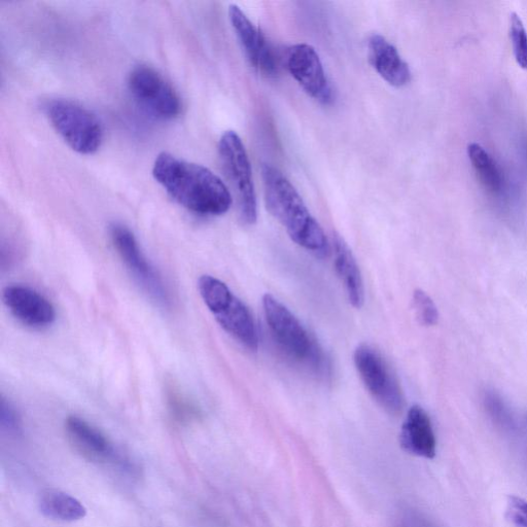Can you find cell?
Returning a JSON list of instances; mask_svg holds the SVG:
<instances>
[{
    "mask_svg": "<svg viewBox=\"0 0 527 527\" xmlns=\"http://www.w3.org/2000/svg\"><path fill=\"white\" fill-rule=\"evenodd\" d=\"M153 175L175 201L199 216H222L232 206V195L224 182L200 164L164 152L155 160Z\"/></svg>",
    "mask_w": 527,
    "mask_h": 527,
    "instance_id": "1",
    "label": "cell"
},
{
    "mask_svg": "<svg viewBox=\"0 0 527 527\" xmlns=\"http://www.w3.org/2000/svg\"><path fill=\"white\" fill-rule=\"evenodd\" d=\"M262 175L268 212L301 248L320 258L328 257L330 244L323 228L286 175L269 164L263 165Z\"/></svg>",
    "mask_w": 527,
    "mask_h": 527,
    "instance_id": "2",
    "label": "cell"
},
{
    "mask_svg": "<svg viewBox=\"0 0 527 527\" xmlns=\"http://www.w3.org/2000/svg\"><path fill=\"white\" fill-rule=\"evenodd\" d=\"M198 290L220 326L243 346L257 351L258 331L247 305L238 299L223 281L214 276H201Z\"/></svg>",
    "mask_w": 527,
    "mask_h": 527,
    "instance_id": "3",
    "label": "cell"
},
{
    "mask_svg": "<svg viewBox=\"0 0 527 527\" xmlns=\"http://www.w3.org/2000/svg\"><path fill=\"white\" fill-rule=\"evenodd\" d=\"M262 304L267 325L280 349L299 364L310 366L315 371L323 370L322 349L296 316L270 294L263 296Z\"/></svg>",
    "mask_w": 527,
    "mask_h": 527,
    "instance_id": "4",
    "label": "cell"
},
{
    "mask_svg": "<svg viewBox=\"0 0 527 527\" xmlns=\"http://www.w3.org/2000/svg\"><path fill=\"white\" fill-rule=\"evenodd\" d=\"M43 109L53 128L75 152L90 155L99 150L103 127L84 105L66 98H52L44 103Z\"/></svg>",
    "mask_w": 527,
    "mask_h": 527,
    "instance_id": "5",
    "label": "cell"
},
{
    "mask_svg": "<svg viewBox=\"0 0 527 527\" xmlns=\"http://www.w3.org/2000/svg\"><path fill=\"white\" fill-rule=\"evenodd\" d=\"M219 155L226 177L236 193L241 221L245 225L256 224L258 204L251 162L235 131H226L222 135Z\"/></svg>",
    "mask_w": 527,
    "mask_h": 527,
    "instance_id": "6",
    "label": "cell"
},
{
    "mask_svg": "<svg viewBox=\"0 0 527 527\" xmlns=\"http://www.w3.org/2000/svg\"><path fill=\"white\" fill-rule=\"evenodd\" d=\"M354 361L367 391L386 412L398 415L403 411L405 398L398 378L379 351L368 344L355 350Z\"/></svg>",
    "mask_w": 527,
    "mask_h": 527,
    "instance_id": "7",
    "label": "cell"
},
{
    "mask_svg": "<svg viewBox=\"0 0 527 527\" xmlns=\"http://www.w3.org/2000/svg\"><path fill=\"white\" fill-rule=\"evenodd\" d=\"M128 88L140 107L158 119L172 120L181 114L178 92L152 66H135L128 77Z\"/></svg>",
    "mask_w": 527,
    "mask_h": 527,
    "instance_id": "8",
    "label": "cell"
},
{
    "mask_svg": "<svg viewBox=\"0 0 527 527\" xmlns=\"http://www.w3.org/2000/svg\"><path fill=\"white\" fill-rule=\"evenodd\" d=\"M111 237L121 259L137 280V283L159 304L169 305V294L164 281L140 249L129 228L115 223L110 228Z\"/></svg>",
    "mask_w": 527,
    "mask_h": 527,
    "instance_id": "9",
    "label": "cell"
},
{
    "mask_svg": "<svg viewBox=\"0 0 527 527\" xmlns=\"http://www.w3.org/2000/svg\"><path fill=\"white\" fill-rule=\"evenodd\" d=\"M229 19L239 44L250 64L263 76L277 72L280 58L260 28L236 5L229 7Z\"/></svg>",
    "mask_w": 527,
    "mask_h": 527,
    "instance_id": "10",
    "label": "cell"
},
{
    "mask_svg": "<svg viewBox=\"0 0 527 527\" xmlns=\"http://www.w3.org/2000/svg\"><path fill=\"white\" fill-rule=\"evenodd\" d=\"M287 64L292 77L310 97L323 104L334 101L333 88L313 47L307 44L293 46L289 50Z\"/></svg>",
    "mask_w": 527,
    "mask_h": 527,
    "instance_id": "11",
    "label": "cell"
},
{
    "mask_svg": "<svg viewBox=\"0 0 527 527\" xmlns=\"http://www.w3.org/2000/svg\"><path fill=\"white\" fill-rule=\"evenodd\" d=\"M3 301L15 318L29 327L46 328L56 320V311L52 303L28 287H7L3 292Z\"/></svg>",
    "mask_w": 527,
    "mask_h": 527,
    "instance_id": "12",
    "label": "cell"
},
{
    "mask_svg": "<svg viewBox=\"0 0 527 527\" xmlns=\"http://www.w3.org/2000/svg\"><path fill=\"white\" fill-rule=\"evenodd\" d=\"M65 428L70 440L84 459L96 464L114 466L122 449L115 447L98 429L78 416H69Z\"/></svg>",
    "mask_w": 527,
    "mask_h": 527,
    "instance_id": "13",
    "label": "cell"
},
{
    "mask_svg": "<svg viewBox=\"0 0 527 527\" xmlns=\"http://www.w3.org/2000/svg\"><path fill=\"white\" fill-rule=\"evenodd\" d=\"M400 444L406 452L418 458H435L437 440L431 418L423 407L414 405L409 409L401 429Z\"/></svg>",
    "mask_w": 527,
    "mask_h": 527,
    "instance_id": "14",
    "label": "cell"
},
{
    "mask_svg": "<svg viewBox=\"0 0 527 527\" xmlns=\"http://www.w3.org/2000/svg\"><path fill=\"white\" fill-rule=\"evenodd\" d=\"M369 60L378 75L390 85L401 88L411 81L409 65L397 48L380 34H373L368 42Z\"/></svg>",
    "mask_w": 527,
    "mask_h": 527,
    "instance_id": "15",
    "label": "cell"
},
{
    "mask_svg": "<svg viewBox=\"0 0 527 527\" xmlns=\"http://www.w3.org/2000/svg\"><path fill=\"white\" fill-rule=\"evenodd\" d=\"M335 269L342 281L349 303L361 309L365 303V288L358 262L343 237L333 234Z\"/></svg>",
    "mask_w": 527,
    "mask_h": 527,
    "instance_id": "16",
    "label": "cell"
},
{
    "mask_svg": "<svg viewBox=\"0 0 527 527\" xmlns=\"http://www.w3.org/2000/svg\"><path fill=\"white\" fill-rule=\"evenodd\" d=\"M39 509L45 517L64 522L79 521L87 515L86 507L78 499L58 489L43 491Z\"/></svg>",
    "mask_w": 527,
    "mask_h": 527,
    "instance_id": "17",
    "label": "cell"
},
{
    "mask_svg": "<svg viewBox=\"0 0 527 527\" xmlns=\"http://www.w3.org/2000/svg\"><path fill=\"white\" fill-rule=\"evenodd\" d=\"M468 155L484 188L491 194H500L503 188V179L493 157L478 144L469 145Z\"/></svg>",
    "mask_w": 527,
    "mask_h": 527,
    "instance_id": "18",
    "label": "cell"
},
{
    "mask_svg": "<svg viewBox=\"0 0 527 527\" xmlns=\"http://www.w3.org/2000/svg\"><path fill=\"white\" fill-rule=\"evenodd\" d=\"M413 308L419 323L426 327L436 326L439 322V311L433 299L423 290L413 293Z\"/></svg>",
    "mask_w": 527,
    "mask_h": 527,
    "instance_id": "19",
    "label": "cell"
},
{
    "mask_svg": "<svg viewBox=\"0 0 527 527\" xmlns=\"http://www.w3.org/2000/svg\"><path fill=\"white\" fill-rule=\"evenodd\" d=\"M510 38L516 62L523 69H527V32L516 13L510 16Z\"/></svg>",
    "mask_w": 527,
    "mask_h": 527,
    "instance_id": "20",
    "label": "cell"
},
{
    "mask_svg": "<svg viewBox=\"0 0 527 527\" xmlns=\"http://www.w3.org/2000/svg\"><path fill=\"white\" fill-rule=\"evenodd\" d=\"M506 518L513 527H527V501L516 496L509 497Z\"/></svg>",
    "mask_w": 527,
    "mask_h": 527,
    "instance_id": "21",
    "label": "cell"
},
{
    "mask_svg": "<svg viewBox=\"0 0 527 527\" xmlns=\"http://www.w3.org/2000/svg\"><path fill=\"white\" fill-rule=\"evenodd\" d=\"M0 421L3 429L10 435L18 436L22 432V423L19 413L11 403L2 401V412H0Z\"/></svg>",
    "mask_w": 527,
    "mask_h": 527,
    "instance_id": "22",
    "label": "cell"
}]
</instances>
